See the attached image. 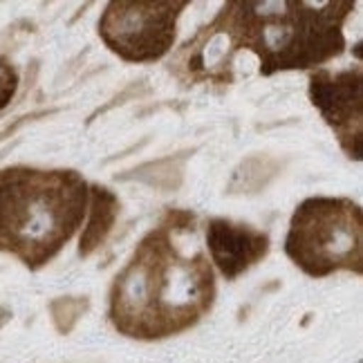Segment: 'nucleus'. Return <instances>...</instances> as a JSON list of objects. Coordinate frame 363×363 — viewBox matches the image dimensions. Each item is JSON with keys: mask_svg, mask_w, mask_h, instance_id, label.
<instances>
[{"mask_svg": "<svg viewBox=\"0 0 363 363\" xmlns=\"http://www.w3.org/2000/svg\"><path fill=\"white\" fill-rule=\"evenodd\" d=\"M352 9L350 0H235L184 43L175 65L184 67L191 81L220 83L229 81V61L240 50L258 59L262 77L320 67L343 54V25Z\"/></svg>", "mask_w": 363, "mask_h": 363, "instance_id": "1", "label": "nucleus"}, {"mask_svg": "<svg viewBox=\"0 0 363 363\" xmlns=\"http://www.w3.org/2000/svg\"><path fill=\"white\" fill-rule=\"evenodd\" d=\"M195 213L169 208L146 233L110 289V320L135 339H162L195 325L216 301L211 260L184 235Z\"/></svg>", "mask_w": 363, "mask_h": 363, "instance_id": "2", "label": "nucleus"}, {"mask_svg": "<svg viewBox=\"0 0 363 363\" xmlns=\"http://www.w3.org/2000/svg\"><path fill=\"white\" fill-rule=\"evenodd\" d=\"M90 186L72 169L9 166L0 171V251L40 269L74 238Z\"/></svg>", "mask_w": 363, "mask_h": 363, "instance_id": "3", "label": "nucleus"}, {"mask_svg": "<svg viewBox=\"0 0 363 363\" xmlns=\"http://www.w3.org/2000/svg\"><path fill=\"white\" fill-rule=\"evenodd\" d=\"M285 254L312 278H328L337 272L361 274V206L350 198H307L289 220Z\"/></svg>", "mask_w": 363, "mask_h": 363, "instance_id": "4", "label": "nucleus"}, {"mask_svg": "<svg viewBox=\"0 0 363 363\" xmlns=\"http://www.w3.org/2000/svg\"><path fill=\"white\" fill-rule=\"evenodd\" d=\"M186 0L110 3L99 18V36L110 52L128 63H155L171 52Z\"/></svg>", "mask_w": 363, "mask_h": 363, "instance_id": "5", "label": "nucleus"}, {"mask_svg": "<svg viewBox=\"0 0 363 363\" xmlns=\"http://www.w3.org/2000/svg\"><path fill=\"white\" fill-rule=\"evenodd\" d=\"M310 99L337 135L347 157L361 160L363 142V83L361 67L332 72L318 67L310 77Z\"/></svg>", "mask_w": 363, "mask_h": 363, "instance_id": "6", "label": "nucleus"}, {"mask_svg": "<svg viewBox=\"0 0 363 363\" xmlns=\"http://www.w3.org/2000/svg\"><path fill=\"white\" fill-rule=\"evenodd\" d=\"M206 247L218 272L235 281L269 254V235L242 222L213 218L206 225Z\"/></svg>", "mask_w": 363, "mask_h": 363, "instance_id": "7", "label": "nucleus"}, {"mask_svg": "<svg viewBox=\"0 0 363 363\" xmlns=\"http://www.w3.org/2000/svg\"><path fill=\"white\" fill-rule=\"evenodd\" d=\"M88 211H90V218H88L86 229H83L81 247H79V254L83 258H88L94 249H99L106 242L110 231H113L115 220L119 216V198L110 189L94 184L90 186Z\"/></svg>", "mask_w": 363, "mask_h": 363, "instance_id": "8", "label": "nucleus"}, {"mask_svg": "<svg viewBox=\"0 0 363 363\" xmlns=\"http://www.w3.org/2000/svg\"><path fill=\"white\" fill-rule=\"evenodd\" d=\"M86 307H88V301L86 298H59V301H54L50 305V310H52V318H54V323H57L59 332H69L72 330V325L77 323V318L86 312Z\"/></svg>", "mask_w": 363, "mask_h": 363, "instance_id": "9", "label": "nucleus"}, {"mask_svg": "<svg viewBox=\"0 0 363 363\" xmlns=\"http://www.w3.org/2000/svg\"><path fill=\"white\" fill-rule=\"evenodd\" d=\"M18 90V72L5 59H0V110L7 108Z\"/></svg>", "mask_w": 363, "mask_h": 363, "instance_id": "10", "label": "nucleus"}]
</instances>
